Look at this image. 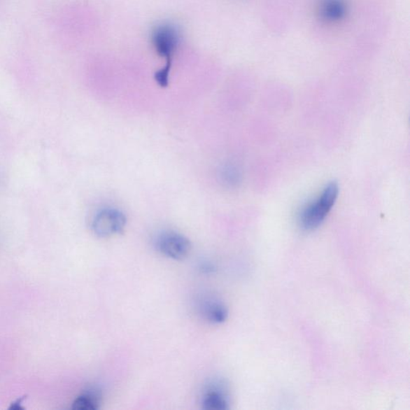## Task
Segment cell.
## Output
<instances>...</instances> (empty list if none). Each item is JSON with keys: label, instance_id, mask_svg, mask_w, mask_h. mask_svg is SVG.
<instances>
[{"label": "cell", "instance_id": "obj_1", "mask_svg": "<svg viewBox=\"0 0 410 410\" xmlns=\"http://www.w3.org/2000/svg\"><path fill=\"white\" fill-rule=\"evenodd\" d=\"M339 188L336 182L326 185L318 197L304 205L298 215L301 228L306 231L318 229L323 223L337 202Z\"/></svg>", "mask_w": 410, "mask_h": 410}, {"label": "cell", "instance_id": "obj_2", "mask_svg": "<svg viewBox=\"0 0 410 410\" xmlns=\"http://www.w3.org/2000/svg\"><path fill=\"white\" fill-rule=\"evenodd\" d=\"M181 33L178 27L171 23H162L154 27L151 41L155 51L166 63L173 64V57L178 49Z\"/></svg>", "mask_w": 410, "mask_h": 410}, {"label": "cell", "instance_id": "obj_6", "mask_svg": "<svg viewBox=\"0 0 410 410\" xmlns=\"http://www.w3.org/2000/svg\"><path fill=\"white\" fill-rule=\"evenodd\" d=\"M202 404L204 409L225 410L229 409L228 398L225 393L218 389L209 390L202 398Z\"/></svg>", "mask_w": 410, "mask_h": 410}, {"label": "cell", "instance_id": "obj_4", "mask_svg": "<svg viewBox=\"0 0 410 410\" xmlns=\"http://www.w3.org/2000/svg\"><path fill=\"white\" fill-rule=\"evenodd\" d=\"M156 246L164 256L177 260L187 257L192 248L191 242L186 236L173 231L160 234Z\"/></svg>", "mask_w": 410, "mask_h": 410}, {"label": "cell", "instance_id": "obj_5", "mask_svg": "<svg viewBox=\"0 0 410 410\" xmlns=\"http://www.w3.org/2000/svg\"><path fill=\"white\" fill-rule=\"evenodd\" d=\"M348 6L346 0H320L318 15L328 24L341 23L346 18Z\"/></svg>", "mask_w": 410, "mask_h": 410}, {"label": "cell", "instance_id": "obj_7", "mask_svg": "<svg viewBox=\"0 0 410 410\" xmlns=\"http://www.w3.org/2000/svg\"><path fill=\"white\" fill-rule=\"evenodd\" d=\"M204 313L205 318L210 323L214 324H220L225 323L228 318V309L218 302H208L204 307Z\"/></svg>", "mask_w": 410, "mask_h": 410}, {"label": "cell", "instance_id": "obj_8", "mask_svg": "<svg viewBox=\"0 0 410 410\" xmlns=\"http://www.w3.org/2000/svg\"><path fill=\"white\" fill-rule=\"evenodd\" d=\"M99 395L96 390H87L76 398L73 408L78 410H94L99 408Z\"/></svg>", "mask_w": 410, "mask_h": 410}, {"label": "cell", "instance_id": "obj_3", "mask_svg": "<svg viewBox=\"0 0 410 410\" xmlns=\"http://www.w3.org/2000/svg\"><path fill=\"white\" fill-rule=\"evenodd\" d=\"M127 224L125 215L119 209L107 208L101 210L94 218L92 228L99 237L120 234Z\"/></svg>", "mask_w": 410, "mask_h": 410}, {"label": "cell", "instance_id": "obj_9", "mask_svg": "<svg viewBox=\"0 0 410 410\" xmlns=\"http://www.w3.org/2000/svg\"><path fill=\"white\" fill-rule=\"evenodd\" d=\"M171 69V64L165 63L164 66L155 74V80L160 87H165L168 86Z\"/></svg>", "mask_w": 410, "mask_h": 410}]
</instances>
